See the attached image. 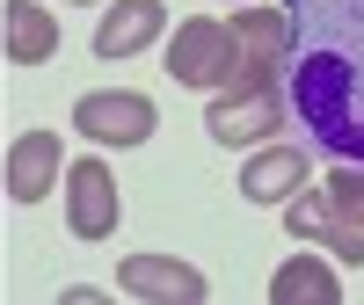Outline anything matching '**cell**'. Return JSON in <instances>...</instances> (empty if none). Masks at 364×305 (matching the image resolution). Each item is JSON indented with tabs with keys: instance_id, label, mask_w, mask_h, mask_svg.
Segmentation results:
<instances>
[{
	"instance_id": "12",
	"label": "cell",
	"mask_w": 364,
	"mask_h": 305,
	"mask_svg": "<svg viewBox=\"0 0 364 305\" xmlns=\"http://www.w3.org/2000/svg\"><path fill=\"white\" fill-rule=\"evenodd\" d=\"M0 51H8L15 66H44L58 51V15L44 0H8V8H0Z\"/></svg>"
},
{
	"instance_id": "10",
	"label": "cell",
	"mask_w": 364,
	"mask_h": 305,
	"mask_svg": "<svg viewBox=\"0 0 364 305\" xmlns=\"http://www.w3.org/2000/svg\"><path fill=\"white\" fill-rule=\"evenodd\" d=\"M161 29H168L161 0H109L102 22H95V58H109V66H117V58H139Z\"/></svg>"
},
{
	"instance_id": "6",
	"label": "cell",
	"mask_w": 364,
	"mask_h": 305,
	"mask_svg": "<svg viewBox=\"0 0 364 305\" xmlns=\"http://www.w3.org/2000/svg\"><path fill=\"white\" fill-rule=\"evenodd\" d=\"M117 291H124V298H146V305H204V298H211L204 269L168 262V255H124V262H117Z\"/></svg>"
},
{
	"instance_id": "15",
	"label": "cell",
	"mask_w": 364,
	"mask_h": 305,
	"mask_svg": "<svg viewBox=\"0 0 364 305\" xmlns=\"http://www.w3.org/2000/svg\"><path fill=\"white\" fill-rule=\"evenodd\" d=\"M80 8H95V0H80Z\"/></svg>"
},
{
	"instance_id": "7",
	"label": "cell",
	"mask_w": 364,
	"mask_h": 305,
	"mask_svg": "<svg viewBox=\"0 0 364 305\" xmlns=\"http://www.w3.org/2000/svg\"><path fill=\"white\" fill-rule=\"evenodd\" d=\"M284 226L299 233V240H314V248H328L336 262H350V269H364V226H350L343 218V204L336 196H306V189H291L284 196Z\"/></svg>"
},
{
	"instance_id": "5",
	"label": "cell",
	"mask_w": 364,
	"mask_h": 305,
	"mask_svg": "<svg viewBox=\"0 0 364 305\" xmlns=\"http://www.w3.org/2000/svg\"><path fill=\"white\" fill-rule=\"evenodd\" d=\"M66 226L73 240H109L124 226V196H117L109 160H66Z\"/></svg>"
},
{
	"instance_id": "11",
	"label": "cell",
	"mask_w": 364,
	"mask_h": 305,
	"mask_svg": "<svg viewBox=\"0 0 364 305\" xmlns=\"http://www.w3.org/2000/svg\"><path fill=\"white\" fill-rule=\"evenodd\" d=\"M226 37H233V73H277L291 22H284V8H248V0H240V15L226 22Z\"/></svg>"
},
{
	"instance_id": "14",
	"label": "cell",
	"mask_w": 364,
	"mask_h": 305,
	"mask_svg": "<svg viewBox=\"0 0 364 305\" xmlns=\"http://www.w3.org/2000/svg\"><path fill=\"white\" fill-rule=\"evenodd\" d=\"M328 196L343 204L350 226H364V167H328Z\"/></svg>"
},
{
	"instance_id": "1",
	"label": "cell",
	"mask_w": 364,
	"mask_h": 305,
	"mask_svg": "<svg viewBox=\"0 0 364 305\" xmlns=\"http://www.w3.org/2000/svg\"><path fill=\"white\" fill-rule=\"evenodd\" d=\"M284 22V124L314 160L364 167V0H291Z\"/></svg>"
},
{
	"instance_id": "8",
	"label": "cell",
	"mask_w": 364,
	"mask_h": 305,
	"mask_svg": "<svg viewBox=\"0 0 364 305\" xmlns=\"http://www.w3.org/2000/svg\"><path fill=\"white\" fill-rule=\"evenodd\" d=\"M58 167H66V145L58 131H22L0 160V182H8V204H44L58 189Z\"/></svg>"
},
{
	"instance_id": "3",
	"label": "cell",
	"mask_w": 364,
	"mask_h": 305,
	"mask_svg": "<svg viewBox=\"0 0 364 305\" xmlns=\"http://www.w3.org/2000/svg\"><path fill=\"white\" fill-rule=\"evenodd\" d=\"M73 131L95 145H146L161 131V109L139 95V87H87L73 102Z\"/></svg>"
},
{
	"instance_id": "13",
	"label": "cell",
	"mask_w": 364,
	"mask_h": 305,
	"mask_svg": "<svg viewBox=\"0 0 364 305\" xmlns=\"http://www.w3.org/2000/svg\"><path fill=\"white\" fill-rule=\"evenodd\" d=\"M269 305H343V284H336V269H328V262L291 255L277 277H269Z\"/></svg>"
},
{
	"instance_id": "2",
	"label": "cell",
	"mask_w": 364,
	"mask_h": 305,
	"mask_svg": "<svg viewBox=\"0 0 364 305\" xmlns=\"http://www.w3.org/2000/svg\"><path fill=\"white\" fill-rule=\"evenodd\" d=\"M204 131L219 138V145H262V138H277V131H284L277 73H233L226 87H211Z\"/></svg>"
},
{
	"instance_id": "9",
	"label": "cell",
	"mask_w": 364,
	"mask_h": 305,
	"mask_svg": "<svg viewBox=\"0 0 364 305\" xmlns=\"http://www.w3.org/2000/svg\"><path fill=\"white\" fill-rule=\"evenodd\" d=\"M306 160L314 152L306 145H277V138H262L255 152H248V167H240V196L248 204H284L291 189H306Z\"/></svg>"
},
{
	"instance_id": "4",
	"label": "cell",
	"mask_w": 364,
	"mask_h": 305,
	"mask_svg": "<svg viewBox=\"0 0 364 305\" xmlns=\"http://www.w3.org/2000/svg\"><path fill=\"white\" fill-rule=\"evenodd\" d=\"M161 66L175 87H226L233 80V37H226V22H211V15H190V22H175V44L161 51Z\"/></svg>"
}]
</instances>
